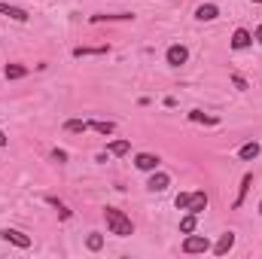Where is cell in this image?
Wrapping results in <instances>:
<instances>
[{
	"label": "cell",
	"instance_id": "6",
	"mask_svg": "<svg viewBox=\"0 0 262 259\" xmlns=\"http://www.w3.org/2000/svg\"><path fill=\"white\" fill-rule=\"evenodd\" d=\"M0 238L6 241V244H15V247H21V250H28L31 247V238L25 235V232H18V229H0Z\"/></svg>",
	"mask_w": 262,
	"mask_h": 259
},
{
	"label": "cell",
	"instance_id": "8",
	"mask_svg": "<svg viewBox=\"0 0 262 259\" xmlns=\"http://www.w3.org/2000/svg\"><path fill=\"white\" fill-rule=\"evenodd\" d=\"M0 15H6V18H12V21H28L31 15H28V9H21V6H12V3H3L0 0Z\"/></svg>",
	"mask_w": 262,
	"mask_h": 259
},
{
	"label": "cell",
	"instance_id": "18",
	"mask_svg": "<svg viewBox=\"0 0 262 259\" xmlns=\"http://www.w3.org/2000/svg\"><path fill=\"white\" fill-rule=\"evenodd\" d=\"M89 128L98 131V134H104V137H110V134L116 131V125H113L110 119H92V122H89Z\"/></svg>",
	"mask_w": 262,
	"mask_h": 259
},
{
	"label": "cell",
	"instance_id": "15",
	"mask_svg": "<svg viewBox=\"0 0 262 259\" xmlns=\"http://www.w3.org/2000/svg\"><path fill=\"white\" fill-rule=\"evenodd\" d=\"M216 15H220V6H216V3H201V6H195L198 21H213Z\"/></svg>",
	"mask_w": 262,
	"mask_h": 259
},
{
	"label": "cell",
	"instance_id": "19",
	"mask_svg": "<svg viewBox=\"0 0 262 259\" xmlns=\"http://www.w3.org/2000/svg\"><path fill=\"white\" fill-rule=\"evenodd\" d=\"M134 15L131 12H113V15H92V25H101V21H131Z\"/></svg>",
	"mask_w": 262,
	"mask_h": 259
},
{
	"label": "cell",
	"instance_id": "13",
	"mask_svg": "<svg viewBox=\"0 0 262 259\" xmlns=\"http://www.w3.org/2000/svg\"><path fill=\"white\" fill-rule=\"evenodd\" d=\"M204 207H207V192H204V189H195L192 198H189V207H186V210L201 217V213H204Z\"/></svg>",
	"mask_w": 262,
	"mask_h": 259
},
{
	"label": "cell",
	"instance_id": "20",
	"mask_svg": "<svg viewBox=\"0 0 262 259\" xmlns=\"http://www.w3.org/2000/svg\"><path fill=\"white\" fill-rule=\"evenodd\" d=\"M195 226H198V213H189V210H186V217L180 220V235H192Z\"/></svg>",
	"mask_w": 262,
	"mask_h": 259
},
{
	"label": "cell",
	"instance_id": "30",
	"mask_svg": "<svg viewBox=\"0 0 262 259\" xmlns=\"http://www.w3.org/2000/svg\"><path fill=\"white\" fill-rule=\"evenodd\" d=\"M250 3H262V0H250Z\"/></svg>",
	"mask_w": 262,
	"mask_h": 259
},
{
	"label": "cell",
	"instance_id": "1",
	"mask_svg": "<svg viewBox=\"0 0 262 259\" xmlns=\"http://www.w3.org/2000/svg\"><path fill=\"white\" fill-rule=\"evenodd\" d=\"M104 220H107L110 235H119V238L134 235V223H131V217L125 210H119V207H104Z\"/></svg>",
	"mask_w": 262,
	"mask_h": 259
},
{
	"label": "cell",
	"instance_id": "3",
	"mask_svg": "<svg viewBox=\"0 0 262 259\" xmlns=\"http://www.w3.org/2000/svg\"><path fill=\"white\" fill-rule=\"evenodd\" d=\"M207 250H210V241H207L204 235H195V232H192V235L183 238V253L192 256V253H207Z\"/></svg>",
	"mask_w": 262,
	"mask_h": 259
},
{
	"label": "cell",
	"instance_id": "28",
	"mask_svg": "<svg viewBox=\"0 0 262 259\" xmlns=\"http://www.w3.org/2000/svg\"><path fill=\"white\" fill-rule=\"evenodd\" d=\"M6 143H9V137H6V131L0 128V146H6Z\"/></svg>",
	"mask_w": 262,
	"mask_h": 259
},
{
	"label": "cell",
	"instance_id": "5",
	"mask_svg": "<svg viewBox=\"0 0 262 259\" xmlns=\"http://www.w3.org/2000/svg\"><path fill=\"white\" fill-rule=\"evenodd\" d=\"M171 186V174H165V171H149V180H146V189L149 192H165Z\"/></svg>",
	"mask_w": 262,
	"mask_h": 259
},
{
	"label": "cell",
	"instance_id": "11",
	"mask_svg": "<svg viewBox=\"0 0 262 259\" xmlns=\"http://www.w3.org/2000/svg\"><path fill=\"white\" fill-rule=\"evenodd\" d=\"M189 122H198V125H210V128H216V125H220V116L204 113V110H189Z\"/></svg>",
	"mask_w": 262,
	"mask_h": 259
},
{
	"label": "cell",
	"instance_id": "26",
	"mask_svg": "<svg viewBox=\"0 0 262 259\" xmlns=\"http://www.w3.org/2000/svg\"><path fill=\"white\" fill-rule=\"evenodd\" d=\"M52 159H55L58 165H64V162H67V153H64V149H52Z\"/></svg>",
	"mask_w": 262,
	"mask_h": 259
},
{
	"label": "cell",
	"instance_id": "4",
	"mask_svg": "<svg viewBox=\"0 0 262 259\" xmlns=\"http://www.w3.org/2000/svg\"><path fill=\"white\" fill-rule=\"evenodd\" d=\"M229 46H232L235 52H244V49H250V46H253V34H250L247 28H235V34H232Z\"/></svg>",
	"mask_w": 262,
	"mask_h": 259
},
{
	"label": "cell",
	"instance_id": "24",
	"mask_svg": "<svg viewBox=\"0 0 262 259\" xmlns=\"http://www.w3.org/2000/svg\"><path fill=\"white\" fill-rule=\"evenodd\" d=\"M229 79H232V85H235L238 92H247V89H250V82H247V79H244L238 70H232V73H229Z\"/></svg>",
	"mask_w": 262,
	"mask_h": 259
},
{
	"label": "cell",
	"instance_id": "14",
	"mask_svg": "<svg viewBox=\"0 0 262 259\" xmlns=\"http://www.w3.org/2000/svg\"><path fill=\"white\" fill-rule=\"evenodd\" d=\"M259 153H262L259 143H256V140H247V143H241V149H238V159H241V162H253Z\"/></svg>",
	"mask_w": 262,
	"mask_h": 259
},
{
	"label": "cell",
	"instance_id": "23",
	"mask_svg": "<svg viewBox=\"0 0 262 259\" xmlns=\"http://www.w3.org/2000/svg\"><path fill=\"white\" fill-rule=\"evenodd\" d=\"M85 247H89L92 253H98V250L104 247V235H101V232H89V238H85Z\"/></svg>",
	"mask_w": 262,
	"mask_h": 259
},
{
	"label": "cell",
	"instance_id": "25",
	"mask_svg": "<svg viewBox=\"0 0 262 259\" xmlns=\"http://www.w3.org/2000/svg\"><path fill=\"white\" fill-rule=\"evenodd\" d=\"M189 198H192V192H180V195H177V198H174L177 210H186V207H189Z\"/></svg>",
	"mask_w": 262,
	"mask_h": 259
},
{
	"label": "cell",
	"instance_id": "10",
	"mask_svg": "<svg viewBox=\"0 0 262 259\" xmlns=\"http://www.w3.org/2000/svg\"><path fill=\"white\" fill-rule=\"evenodd\" d=\"M250 186H253V174H244V177H241V186H238V195H235V201H232V207H235V210H238V207L247 201Z\"/></svg>",
	"mask_w": 262,
	"mask_h": 259
},
{
	"label": "cell",
	"instance_id": "29",
	"mask_svg": "<svg viewBox=\"0 0 262 259\" xmlns=\"http://www.w3.org/2000/svg\"><path fill=\"white\" fill-rule=\"evenodd\" d=\"M259 217H262V198H259Z\"/></svg>",
	"mask_w": 262,
	"mask_h": 259
},
{
	"label": "cell",
	"instance_id": "2",
	"mask_svg": "<svg viewBox=\"0 0 262 259\" xmlns=\"http://www.w3.org/2000/svg\"><path fill=\"white\" fill-rule=\"evenodd\" d=\"M165 61L171 67H183L189 61V49H186L183 43H171V46L165 49Z\"/></svg>",
	"mask_w": 262,
	"mask_h": 259
},
{
	"label": "cell",
	"instance_id": "22",
	"mask_svg": "<svg viewBox=\"0 0 262 259\" xmlns=\"http://www.w3.org/2000/svg\"><path fill=\"white\" fill-rule=\"evenodd\" d=\"M64 131H70V134H85V131H89V122H85V119H67Z\"/></svg>",
	"mask_w": 262,
	"mask_h": 259
},
{
	"label": "cell",
	"instance_id": "17",
	"mask_svg": "<svg viewBox=\"0 0 262 259\" xmlns=\"http://www.w3.org/2000/svg\"><path fill=\"white\" fill-rule=\"evenodd\" d=\"M46 204H49V207H55V210H58V220H70V217H73V210H70V207H67L64 201H58V198H55V195H46Z\"/></svg>",
	"mask_w": 262,
	"mask_h": 259
},
{
	"label": "cell",
	"instance_id": "27",
	"mask_svg": "<svg viewBox=\"0 0 262 259\" xmlns=\"http://www.w3.org/2000/svg\"><path fill=\"white\" fill-rule=\"evenodd\" d=\"M253 40H256V43H259V46H262V25H259V28H256V31H253Z\"/></svg>",
	"mask_w": 262,
	"mask_h": 259
},
{
	"label": "cell",
	"instance_id": "21",
	"mask_svg": "<svg viewBox=\"0 0 262 259\" xmlns=\"http://www.w3.org/2000/svg\"><path fill=\"white\" fill-rule=\"evenodd\" d=\"M3 76L6 79H21V76H28V67L25 64H6L3 67Z\"/></svg>",
	"mask_w": 262,
	"mask_h": 259
},
{
	"label": "cell",
	"instance_id": "9",
	"mask_svg": "<svg viewBox=\"0 0 262 259\" xmlns=\"http://www.w3.org/2000/svg\"><path fill=\"white\" fill-rule=\"evenodd\" d=\"M232 247H235V232H223V235H220V241H216L210 250H213V256H226Z\"/></svg>",
	"mask_w": 262,
	"mask_h": 259
},
{
	"label": "cell",
	"instance_id": "16",
	"mask_svg": "<svg viewBox=\"0 0 262 259\" xmlns=\"http://www.w3.org/2000/svg\"><path fill=\"white\" fill-rule=\"evenodd\" d=\"M131 153V140H110L107 143V156H128Z\"/></svg>",
	"mask_w": 262,
	"mask_h": 259
},
{
	"label": "cell",
	"instance_id": "12",
	"mask_svg": "<svg viewBox=\"0 0 262 259\" xmlns=\"http://www.w3.org/2000/svg\"><path fill=\"white\" fill-rule=\"evenodd\" d=\"M110 52V46L104 43V46H76L73 49V58H92V55H107Z\"/></svg>",
	"mask_w": 262,
	"mask_h": 259
},
{
	"label": "cell",
	"instance_id": "7",
	"mask_svg": "<svg viewBox=\"0 0 262 259\" xmlns=\"http://www.w3.org/2000/svg\"><path fill=\"white\" fill-rule=\"evenodd\" d=\"M159 165H162V159H159L156 153H137V156H134V168H137V171H146V174H149V171H156Z\"/></svg>",
	"mask_w": 262,
	"mask_h": 259
}]
</instances>
